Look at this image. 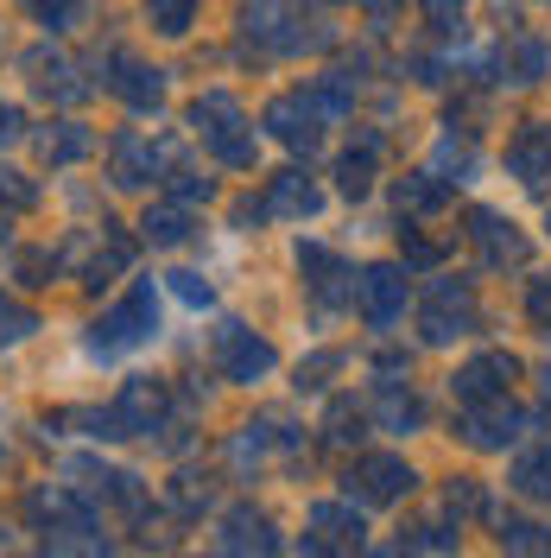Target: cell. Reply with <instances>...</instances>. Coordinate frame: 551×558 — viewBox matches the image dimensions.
<instances>
[{"mask_svg": "<svg viewBox=\"0 0 551 558\" xmlns=\"http://www.w3.org/2000/svg\"><path fill=\"white\" fill-rule=\"evenodd\" d=\"M235 33L273 58H305V51H330L336 45V26L305 7V0H242L235 7Z\"/></svg>", "mask_w": 551, "mask_h": 558, "instance_id": "obj_1", "label": "cell"}, {"mask_svg": "<svg viewBox=\"0 0 551 558\" xmlns=\"http://www.w3.org/2000/svg\"><path fill=\"white\" fill-rule=\"evenodd\" d=\"M191 134L204 140L209 153H216V166H229V172H254V159H260V140L247 128V108L229 89H204L191 102Z\"/></svg>", "mask_w": 551, "mask_h": 558, "instance_id": "obj_2", "label": "cell"}, {"mask_svg": "<svg viewBox=\"0 0 551 558\" xmlns=\"http://www.w3.org/2000/svg\"><path fill=\"white\" fill-rule=\"evenodd\" d=\"M89 432L96 438H152V432H172V393H166V381L134 375L102 413H89Z\"/></svg>", "mask_w": 551, "mask_h": 558, "instance_id": "obj_3", "label": "cell"}, {"mask_svg": "<svg viewBox=\"0 0 551 558\" xmlns=\"http://www.w3.org/2000/svg\"><path fill=\"white\" fill-rule=\"evenodd\" d=\"M159 337V292H152V279H134L102 317H96V330H89V349L96 355H134Z\"/></svg>", "mask_w": 551, "mask_h": 558, "instance_id": "obj_4", "label": "cell"}, {"mask_svg": "<svg viewBox=\"0 0 551 558\" xmlns=\"http://www.w3.org/2000/svg\"><path fill=\"white\" fill-rule=\"evenodd\" d=\"M26 514L38 521V533L58 546V553H108L102 526L89 514V501L76 488H33L26 495Z\"/></svg>", "mask_w": 551, "mask_h": 558, "instance_id": "obj_5", "label": "cell"}, {"mask_svg": "<svg viewBox=\"0 0 551 558\" xmlns=\"http://www.w3.org/2000/svg\"><path fill=\"white\" fill-rule=\"evenodd\" d=\"M476 324H482V305H476V286L469 279H431L425 286V305H418V337L431 349H450L463 343V337H476Z\"/></svg>", "mask_w": 551, "mask_h": 558, "instance_id": "obj_6", "label": "cell"}, {"mask_svg": "<svg viewBox=\"0 0 551 558\" xmlns=\"http://www.w3.org/2000/svg\"><path fill=\"white\" fill-rule=\"evenodd\" d=\"M209 362H216L222 381L254 387V381H267V375L279 368V349H273V337H260L254 324L229 317V324H216V337H209Z\"/></svg>", "mask_w": 551, "mask_h": 558, "instance_id": "obj_7", "label": "cell"}, {"mask_svg": "<svg viewBox=\"0 0 551 558\" xmlns=\"http://www.w3.org/2000/svg\"><path fill=\"white\" fill-rule=\"evenodd\" d=\"M330 121H336V108L323 102L317 89H285V96H273L267 114H260V128H267L285 153H317L323 134H330Z\"/></svg>", "mask_w": 551, "mask_h": 558, "instance_id": "obj_8", "label": "cell"}, {"mask_svg": "<svg viewBox=\"0 0 551 558\" xmlns=\"http://www.w3.org/2000/svg\"><path fill=\"white\" fill-rule=\"evenodd\" d=\"M413 488H418V470L393 451H362L343 470V495L362 501V508H393V501H406Z\"/></svg>", "mask_w": 551, "mask_h": 558, "instance_id": "obj_9", "label": "cell"}, {"mask_svg": "<svg viewBox=\"0 0 551 558\" xmlns=\"http://www.w3.org/2000/svg\"><path fill=\"white\" fill-rule=\"evenodd\" d=\"M413 305V267L406 260H375L355 274V312L368 330H393Z\"/></svg>", "mask_w": 551, "mask_h": 558, "instance_id": "obj_10", "label": "cell"}, {"mask_svg": "<svg viewBox=\"0 0 551 558\" xmlns=\"http://www.w3.org/2000/svg\"><path fill=\"white\" fill-rule=\"evenodd\" d=\"M526 432H532V413L514 407L507 393H501V400H482V407H463V418H456V438H463L469 451H507Z\"/></svg>", "mask_w": 551, "mask_h": 558, "instance_id": "obj_11", "label": "cell"}, {"mask_svg": "<svg viewBox=\"0 0 551 558\" xmlns=\"http://www.w3.org/2000/svg\"><path fill=\"white\" fill-rule=\"evenodd\" d=\"M519 375H526V368H519L514 349H482V355H469V362L450 375V393H456V407H482V400L514 393Z\"/></svg>", "mask_w": 551, "mask_h": 558, "instance_id": "obj_12", "label": "cell"}, {"mask_svg": "<svg viewBox=\"0 0 551 558\" xmlns=\"http://www.w3.org/2000/svg\"><path fill=\"white\" fill-rule=\"evenodd\" d=\"M298 274H305V292L323 305V312H348L355 305V274H348V260L336 254V247L323 242H298Z\"/></svg>", "mask_w": 551, "mask_h": 558, "instance_id": "obj_13", "label": "cell"}, {"mask_svg": "<svg viewBox=\"0 0 551 558\" xmlns=\"http://www.w3.org/2000/svg\"><path fill=\"white\" fill-rule=\"evenodd\" d=\"M469 242L482 254L488 274H507V267H526V235H519L514 216H501V209H469Z\"/></svg>", "mask_w": 551, "mask_h": 558, "instance_id": "obj_14", "label": "cell"}, {"mask_svg": "<svg viewBox=\"0 0 551 558\" xmlns=\"http://www.w3.org/2000/svg\"><path fill=\"white\" fill-rule=\"evenodd\" d=\"M305 553H348L368 539V521H362V501H317L305 514Z\"/></svg>", "mask_w": 551, "mask_h": 558, "instance_id": "obj_15", "label": "cell"}, {"mask_svg": "<svg viewBox=\"0 0 551 558\" xmlns=\"http://www.w3.org/2000/svg\"><path fill=\"white\" fill-rule=\"evenodd\" d=\"M507 178L519 191H551V121H526L507 140Z\"/></svg>", "mask_w": 551, "mask_h": 558, "instance_id": "obj_16", "label": "cell"}, {"mask_svg": "<svg viewBox=\"0 0 551 558\" xmlns=\"http://www.w3.org/2000/svg\"><path fill=\"white\" fill-rule=\"evenodd\" d=\"M260 209L279 216V222H310L317 209H323V184L298 166H285V172L267 178V191H260Z\"/></svg>", "mask_w": 551, "mask_h": 558, "instance_id": "obj_17", "label": "cell"}, {"mask_svg": "<svg viewBox=\"0 0 551 558\" xmlns=\"http://www.w3.org/2000/svg\"><path fill=\"white\" fill-rule=\"evenodd\" d=\"M380 159H387L380 128H355V140L336 153V191H343V197H368L380 184Z\"/></svg>", "mask_w": 551, "mask_h": 558, "instance_id": "obj_18", "label": "cell"}, {"mask_svg": "<svg viewBox=\"0 0 551 558\" xmlns=\"http://www.w3.org/2000/svg\"><path fill=\"white\" fill-rule=\"evenodd\" d=\"M108 166H114V184H121V191H146L152 178H166V153H159L146 134L127 128V134L108 140Z\"/></svg>", "mask_w": 551, "mask_h": 558, "instance_id": "obj_19", "label": "cell"}, {"mask_svg": "<svg viewBox=\"0 0 551 558\" xmlns=\"http://www.w3.org/2000/svg\"><path fill=\"white\" fill-rule=\"evenodd\" d=\"M114 76H108V96L134 108V114H159L166 108V70L159 64H139V58H114Z\"/></svg>", "mask_w": 551, "mask_h": 558, "instance_id": "obj_20", "label": "cell"}, {"mask_svg": "<svg viewBox=\"0 0 551 558\" xmlns=\"http://www.w3.org/2000/svg\"><path fill=\"white\" fill-rule=\"evenodd\" d=\"M216 553H279V526L273 514H260V508H229L222 521H216Z\"/></svg>", "mask_w": 551, "mask_h": 558, "instance_id": "obj_21", "label": "cell"}, {"mask_svg": "<svg viewBox=\"0 0 551 558\" xmlns=\"http://www.w3.org/2000/svg\"><path fill=\"white\" fill-rule=\"evenodd\" d=\"M507 488H514L519 501H532V508H551V438L526 445V451L507 463Z\"/></svg>", "mask_w": 551, "mask_h": 558, "instance_id": "obj_22", "label": "cell"}, {"mask_svg": "<svg viewBox=\"0 0 551 558\" xmlns=\"http://www.w3.org/2000/svg\"><path fill=\"white\" fill-rule=\"evenodd\" d=\"M546 70H551V45L539 33H514L507 38V51H501V83L532 89V83H546Z\"/></svg>", "mask_w": 551, "mask_h": 558, "instance_id": "obj_23", "label": "cell"}, {"mask_svg": "<svg viewBox=\"0 0 551 558\" xmlns=\"http://www.w3.org/2000/svg\"><path fill=\"white\" fill-rule=\"evenodd\" d=\"M368 418H375L380 432H406V438H413L418 425H425V400H418L406 381H380V393H375V407H368Z\"/></svg>", "mask_w": 551, "mask_h": 558, "instance_id": "obj_24", "label": "cell"}, {"mask_svg": "<svg viewBox=\"0 0 551 558\" xmlns=\"http://www.w3.org/2000/svg\"><path fill=\"white\" fill-rule=\"evenodd\" d=\"M393 204L406 209V216H438V209H450V178L444 172H406L400 184H393Z\"/></svg>", "mask_w": 551, "mask_h": 558, "instance_id": "obj_25", "label": "cell"}, {"mask_svg": "<svg viewBox=\"0 0 551 558\" xmlns=\"http://www.w3.org/2000/svg\"><path fill=\"white\" fill-rule=\"evenodd\" d=\"M26 76H33L38 96H51V102H83V96H89L83 83H70L76 70H70L58 51H26Z\"/></svg>", "mask_w": 551, "mask_h": 558, "instance_id": "obj_26", "label": "cell"}, {"mask_svg": "<svg viewBox=\"0 0 551 558\" xmlns=\"http://www.w3.org/2000/svg\"><path fill=\"white\" fill-rule=\"evenodd\" d=\"M139 235L152 247H184L191 235H197V216H191V204H152L146 216H139Z\"/></svg>", "mask_w": 551, "mask_h": 558, "instance_id": "obj_27", "label": "cell"}, {"mask_svg": "<svg viewBox=\"0 0 551 558\" xmlns=\"http://www.w3.org/2000/svg\"><path fill=\"white\" fill-rule=\"evenodd\" d=\"M96 153V134L83 128V121H51L45 134H38V159L45 166H76V159H89Z\"/></svg>", "mask_w": 551, "mask_h": 558, "instance_id": "obj_28", "label": "cell"}, {"mask_svg": "<svg viewBox=\"0 0 551 558\" xmlns=\"http://www.w3.org/2000/svg\"><path fill=\"white\" fill-rule=\"evenodd\" d=\"M494 546L501 553H551V526L526 521V514H501L494 521Z\"/></svg>", "mask_w": 551, "mask_h": 558, "instance_id": "obj_29", "label": "cell"}, {"mask_svg": "<svg viewBox=\"0 0 551 558\" xmlns=\"http://www.w3.org/2000/svg\"><path fill=\"white\" fill-rule=\"evenodd\" d=\"M456 539H463V526H450V521H413V526H400V553H456Z\"/></svg>", "mask_w": 551, "mask_h": 558, "instance_id": "obj_30", "label": "cell"}, {"mask_svg": "<svg viewBox=\"0 0 551 558\" xmlns=\"http://www.w3.org/2000/svg\"><path fill=\"white\" fill-rule=\"evenodd\" d=\"M197 13H204V0H146V26L159 38H184L197 26Z\"/></svg>", "mask_w": 551, "mask_h": 558, "instance_id": "obj_31", "label": "cell"}, {"mask_svg": "<svg viewBox=\"0 0 551 558\" xmlns=\"http://www.w3.org/2000/svg\"><path fill=\"white\" fill-rule=\"evenodd\" d=\"M368 425H375V418H368V407H355V400H330V418H323V438H330V445H362V438H368Z\"/></svg>", "mask_w": 551, "mask_h": 558, "instance_id": "obj_32", "label": "cell"}, {"mask_svg": "<svg viewBox=\"0 0 551 558\" xmlns=\"http://www.w3.org/2000/svg\"><path fill=\"white\" fill-rule=\"evenodd\" d=\"M418 13H425V26L438 38H456L463 20H469V0H418Z\"/></svg>", "mask_w": 551, "mask_h": 558, "instance_id": "obj_33", "label": "cell"}, {"mask_svg": "<svg viewBox=\"0 0 551 558\" xmlns=\"http://www.w3.org/2000/svg\"><path fill=\"white\" fill-rule=\"evenodd\" d=\"M438 166L463 172L456 184H469V178H476V146H469V140H456V128H444V134H438Z\"/></svg>", "mask_w": 551, "mask_h": 558, "instance_id": "obj_34", "label": "cell"}, {"mask_svg": "<svg viewBox=\"0 0 551 558\" xmlns=\"http://www.w3.org/2000/svg\"><path fill=\"white\" fill-rule=\"evenodd\" d=\"M172 197L177 204H209V197H216V178L209 172H191V166H172Z\"/></svg>", "mask_w": 551, "mask_h": 558, "instance_id": "obj_35", "label": "cell"}, {"mask_svg": "<svg viewBox=\"0 0 551 558\" xmlns=\"http://www.w3.org/2000/svg\"><path fill=\"white\" fill-rule=\"evenodd\" d=\"M444 508L456 514V521H463V514H482V508H488L482 483H476V476H456V483L444 488Z\"/></svg>", "mask_w": 551, "mask_h": 558, "instance_id": "obj_36", "label": "cell"}, {"mask_svg": "<svg viewBox=\"0 0 551 558\" xmlns=\"http://www.w3.org/2000/svg\"><path fill=\"white\" fill-rule=\"evenodd\" d=\"M172 508L184 514V521H197V514L209 508V483H204V476H177V483H172Z\"/></svg>", "mask_w": 551, "mask_h": 558, "instance_id": "obj_37", "label": "cell"}, {"mask_svg": "<svg viewBox=\"0 0 551 558\" xmlns=\"http://www.w3.org/2000/svg\"><path fill=\"white\" fill-rule=\"evenodd\" d=\"M343 368V349H323V355H310V362H298V393H317V387L330 381Z\"/></svg>", "mask_w": 551, "mask_h": 558, "instance_id": "obj_38", "label": "cell"}, {"mask_svg": "<svg viewBox=\"0 0 551 558\" xmlns=\"http://www.w3.org/2000/svg\"><path fill=\"white\" fill-rule=\"evenodd\" d=\"M400 260H406V267H438L444 247L431 242V235H418V229H400Z\"/></svg>", "mask_w": 551, "mask_h": 558, "instance_id": "obj_39", "label": "cell"}, {"mask_svg": "<svg viewBox=\"0 0 551 558\" xmlns=\"http://www.w3.org/2000/svg\"><path fill=\"white\" fill-rule=\"evenodd\" d=\"M58 279V254L51 247H26L20 254V286H51Z\"/></svg>", "mask_w": 551, "mask_h": 558, "instance_id": "obj_40", "label": "cell"}, {"mask_svg": "<svg viewBox=\"0 0 551 558\" xmlns=\"http://www.w3.org/2000/svg\"><path fill=\"white\" fill-rule=\"evenodd\" d=\"M33 7H38V26L45 33H70L83 20V0H33Z\"/></svg>", "mask_w": 551, "mask_h": 558, "instance_id": "obj_41", "label": "cell"}, {"mask_svg": "<svg viewBox=\"0 0 551 558\" xmlns=\"http://www.w3.org/2000/svg\"><path fill=\"white\" fill-rule=\"evenodd\" d=\"M33 330H38V317L0 292V343H20V337H33Z\"/></svg>", "mask_w": 551, "mask_h": 558, "instance_id": "obj_42", "label": "cell"}, {"mask_svg": "<svg viewBox=\"0 0 551 558\" xmlns=\"http://www.w3.org/2000/svg\"><path fill=\"white\" fill-rule=\"evenodd\" d=\"M166 279H172V292L191 305V312H209V305H216V286H209L204 274H166Z\"/></svg>", "mask_w": 551, "mask_h": 558, "instance_id": "obj_43", "label": "cell"}, {"mask_svg": "<svg viewBox=\"0 0 551 558\" xmlns=\"http://www.w3.org/2000/svg\"><path fill=\"white\" fill-rule=\"evenodd\" d=\"M526 317H532L539 330H551V274L526 279Z\"/></svg>", "mask_w": 551, "mask_h": 558, "instance_id": "obj_44", "label": "cell"}, {"mask_svg": "<svg viewBox=\"0 0 551 558\" xmlns=\"http://www.w3.org/2000/svg\"><path fill=\"white\" fill-rule=\"evenodd\" d=\"M0 197H7L13 209H33V204H38V191H33L20 172H0Z\"/></svg>", "mask_w": 551, "mask_h": 558, "instance_id": "obj_45", "label": "cell"}, {"mask_svg": "<svg viewBox=\"0 0 551 558\" xmlns=\"http://www.w3.org/2000/svg\"><path fill=\"white\" fill-rule=\"evenodd\" d=\"M406 368H413V355H400V349H380L375 355V375H387V381H400Z\"/></svg>", "mask_w": 551, "mask_h": 558, "instance_id": "obj_46", "label": "cell"}, {"mask_svg": "<svg viewBox=\"0 0 551 558\" xmlns=\"http://www.w3.org/2000/svg\"><path fill=\"white\" fill-rule=\"evenodd\" d=\"M7 140H20V108L13 102H0V146H7Z\"/></svg>", "mask_w": 551, "mask_h": 558, "instance_id": "obj_47", "label": "cell"}, {"mask_svg": "<svg viewBox=\"0 0 551 558\" xmlns=\"http://www.w3.org/2000/svg\"><path fill=\"white\" fill-rule=\"evenodd\" d=\"M362 7H368V13H375V20H387V13H393V7H400V0H362Z\"/></svg>", "mask_w": 551, "mask_h": 558, "instance_id": "obj_48", "label": "cell"}, {"mask_svg": "<svg viewBox=\"0 0 551 558\" xmlns=\"http://www.w3.org/2000/svg\"><path fill=\"white\" fill-rule=\"evenodd\" d=\"M539 393H546V407H551V362L539 368Z\"/></svg>", "mask_w": 551, "mask_h": 558, "instance_id": "obj_49", "label": "cell"}, {"mask_svg": "<svg viewBox=\"0 0 551 558\" xmlns=\"http://www.w3.org/2000/svg\"><path fill=\"white\" fill-rule=\"evenodd\" d=\"M13 242V216H0V247Z\"/></svg>", "mask_w": 551, "mask_h": 558, "instance_id": "obj_50", "label": "cell"}, {"mask_svg": "<svg viewBox=\"0 0 551 558\" xmlns=\"http://www.w3.org/2000/svg\"><path fill=\"white\" fill-rule=\"evenodd\" d=\"M546 7H551V0H546Z\"/></svg>", "mask_w": 551, "mask_h": 558, "instance_id": "obj_51", "label": "cell"}]
</instances>
